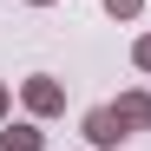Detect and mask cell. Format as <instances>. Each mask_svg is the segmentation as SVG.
I'll return each mask as SVG.
<instances>
[{
	"mask_svg": "<svg viewBox=\"0 0 151 151\" xmlns=\"http://www.w3.org/2000/svg\"><path fill=\"white\" fill-rule=\"evenodd\" d=\"M27 7H53V0H27Z\"/></svg>",
	"mask_w": 151,
	"mask_h": 151,
	"instance_id": "cell-8",
	"label": "cell"
},
{
	"mask_svg": "<svg viewBox=\"0 0 151 151\" xmlns=\"http://www.w3.org/2000/svg\"><path fill=\"white\" fill-rule=\"evenodd\" d=\"M7 112H13V92H7V79H0V125H7Z\"/></svg>",
	"mask_w": 151,
	"mask_h": 151,
	"instance_id": "cell-7",
	"label": "cell"
},
{
	"mask_svg": "<svg viewBox=\"0 0 151 151\" xmlns=\"http://www.w3.org/2000/svg\"><path fill=\"white\" fill-rule=\"evenodd\" d=\"M105 13H112V20H138V13H145V0H105Z\"/></svg>",
	"mask_w": 151,
	"mask_h": 151,
	"instance_id": "cell-5",
	"label": "cell"
},
{
	"mask_svg": "<svg viewBox=\"0 0 151 151\" xmlns=\"http://www.w3.org/2000/svg\"><path fill=\"white\" fill-rule=\"evenodd\" d=\"M20 99H27L33 118H59V112H66V86L53 79V72H33V79L20 86Z\"/></svg>",
	"mask_w": 151,
	"mask_h": 151,
	"instance_id": "cell-1",
	"label": "cell"
},
{
	"mask_svg": "<svg viewBox=\"0 0 151 151\" xmlns=\"http://www.w3.org/2000/svg\"><path fill=\"white\" fill-rule=\"evenodd\" d=\"M0 151H46V132H40V118H27V125H0Z\"/></svg>",
	"mask_w": 151,
	"mask_h": 151,
	"instance_id": "cell-4",
	"label": "cell"
},
{
	"mask_svg": "<svg viewBox=\"0 0 151 151\" xmlns=\"http://www.w3.org/2000/svg\"><path fill=\"white\" fill-rule=\"evenodd\" d=\"M132 66H138V72H151V33H138V40H132Z\"/></svg>",
	"mask_w": 151,
	"mask_h": 151,
	"instance_id": "cell-6",
	"label": "cell"
},
{
	"mask_svg": "<svg viewBox=\"0 0 151 151\" xmlns=\"http://www.w3.org/2000/svg\"><path fill=\"white\" fill-rule=\"evenodd\" d=\"M118 125L125 132H151V92H118Z\"/></svg>",
	"mask_w": 151,
	"mask_h": 151,
	"instance_id": "cell-3",
	"label": "cell"
},
{
	"mask_svg": "<svg viewBox=\"0 0 151 151\" xmlns=\"http://www.w3.org/2000/svg\"><path fill=\"white\" fill-rule=\"evenodd\" d=\"M79 132H86V145H92V151H112V145L125 138V125H118V112H112V105H92V112L79 118Z\"/></svg>",
	"mask_w": 151,
	"mask_h": 151,
	"instance_id": "cell-2",
	"label": "cell"
}]
</instances>
